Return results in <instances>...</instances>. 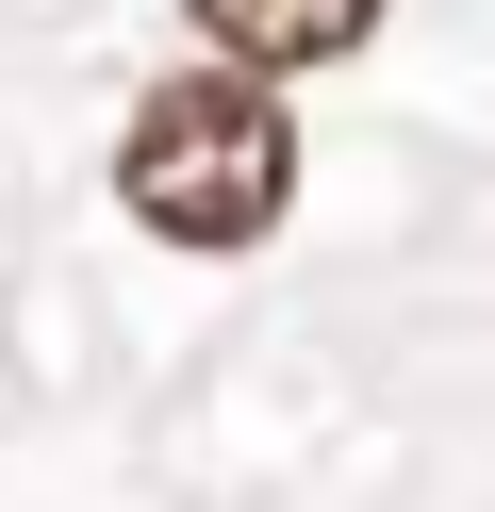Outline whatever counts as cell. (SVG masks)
Here are the masks:
<instances>
[{
  "label": "cell",
  "instance_id": "cell-1",
  "mask_svg": "<svg viewBox=\"0 0 495 512\" xmlns=\"http://www.w3.org/2000/svg\"><path fill=\"white\" fill-rule=\"evenodd\" d=\"M281 199H297V116H281V83L182 67V83L132 100V133H116V215H132V232L231 265V248L281 232Z\"/></svg>",
  "mask_w": 495,
  "mask_h": 512
},
{
  "label": "cell",
  "instance_id": "cell-2",
  "mask_svg": "<svg viewBox=\"0 0 495 512\" xmlns=\"http://www.w3.org/2000/svg\"><path fill=\"white\" fill-rule=\"evenodd\" d=\"M198 34H215V67L248 83H297V67H347L363 34H380V0H182Z\"/></svg>",
  "mask_w": 495,
  "mask_h": 512
}]
</instances>
